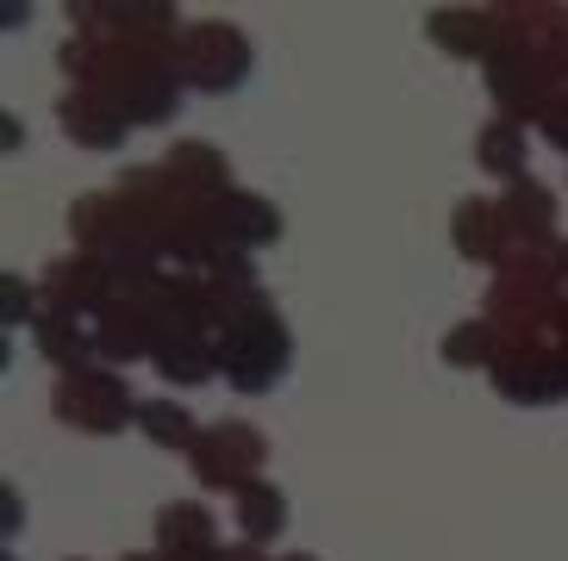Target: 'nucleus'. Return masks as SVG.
Masks as SVG:
<instances>
[{
    "label": "nucleus",
    "instance_id": "18",
    "mask_svg": "<svg viewBox=\"0 0 568 561\" xmlns=\"http://www.w3.org/2000/svg\"><path fill=\"white\" fill-rule=\"evenodd\" d=\"M237 543H256V549H268L275 537L287 530V493L275 487V480H251L244 493H237Z\"/></svg>",
    "mask_w": 568,
    "mask_h": 561
},
{
    "label": "nucleus",
    "instance_id": "5",
    "mask_svg": "<svg viewBox=\"0 0 568 561\" xmlns=\"http://www.w3.org/2000/svg\"><path fill=\"white\" fill-rule=\"evenodd\" d=\"M38 294H44V306H57V313L101 318L125 287H119V263H106L94 249H69V256H57V263L44 268Z\"/></svg>",
    "mask_w": 568,
    "mask_h": 561
},
{
    "label": "nucleus",
    "instance_id": "23",
    "mask_svg": "<svg viewBox=\"0 0 568 561\" xmlns=\"http://www.w3.org/2000/svg\"><path fill=\"white\" fill-rule=\"evenodd\" d=\"M537 137H544L550 150H562V156H568V100H556L550 113L537 119Z\"/></svg>",
    "mask_w": 568,
    "mask_h": 561
},
{
    "label": "nucleus",
    "instance_id": "26",
    "mask_svg": "<svg viewBox=\"0 0 568 561\" xmlns=\"http://www.w3.org/2000/svg\"><path fill=\"white\" fill-rule=\"evenodd\" d=\"M206 561H263V549H256V543H219Z\"/></svg>",
    "mask_w": 568,
    "mask_h": 561
},
{
    "label": "nucleus",
    "instance_id": "27",
    "mask_svg": "<svg viewBox=\"0 0 568 561\" xmlns=\"http://www.w3.org/2000/svg\"><path fill=\"white\" fill-rule=\"evenodd\" d=\"M26 19H32V7H0V32H19Z\"/></svg>",
    "mask_w": 568,
    "mask_h": 561
},
{
    "label": "nucleus",
    "instance_id": "3",
    "mask_svg": "<svg viewBox=\"0 0 568 561\" xmlns=\"http://www.w3.org/2000/svg\"><path fill=\"white\" fill-rule=\"evenodd\" d=\"M251 38L225 26V19H201V26H182V44H175V75L182 88H201V94H232V88L251 82Z\"/></svg>",
    "mask_w": 568,
    "mask_h": 561
},
{
    "label": "nucleus",
    "instance_id": "33",
    "mask_svg": "<svg viewBox=\"0 0 568 561\" xmlns=\"http://www.w3.org/2000/svg\"><path fill=\"white\" fill-rule=\"evenodd\" d=\"M7 561H13V555H7Z\"/></svg>",
    "mask_w": 568,
    "mask_h": 561
},
{
    "label": "nucleus",
    "instance_id": "25",
    "mask_svg": "<svg viewBox=\"0 0 568 561\" xmlns=\"http://www.w3.org/2000/svg\"><path fill=\"white\" fill-rule=\"evenodd\" d=\"M19 144H26V125H19V113H0V150L13 156Z\"/></svg>",
    "mask_w": 568,
    "mask_h": 561
},
{
    "label": "nucleus",
    "instance_id": "13",
    "mask_svg": "<svg viewBox=\"0 0 568 561\" xmlns=\"http://www.w3.org/2000/svg\"><path fill=\"white\" fill-rule=\"evenodd\" d=\"M500 213H506V232H513L518 249L550 256V249L562 244V237H556V194H550L544 182H531V175L500 194Z\"/></svg>",
    "mask_w": 568,
    "mask_h": 561
},
{
    "label": "nucleus",
    "instance_id": "21",
    "mask_svg": "<svg viewBox=\"0 0 568 561\" xmlns=\"http://www.w3.org/2000/svg\"><path fill=\"white\" fill-rule=\"evenodd\" d=\"M38 287L26 275H0V325H32L38 318Z\"/></svg>",
    "mask_w": 568,
    "mask_h": 561
},
{
    "label": "nucleus",
    "instance_id": "15",
    "mask_svg": "<svg viewBox=\"0 0 568 561\" xmlns=\"http://www.w3.org/2000/svg\"><path fill=\"white\" fill-rule=\"evenodd\" d=\"M219 549V524L201 499H169L156 512V555L169 561H206Z\"/></svg>",
    "mask_w": 568,
    "mask_h": 561
},
{
    "label": "nucleus",
    "instance_id": "14",
    "mask_svg": "<svg viewBox=\"0 0 568 561\" xmlns=\"http://www.w3.org/2000/svg\"><path fill=\"white\" fill-rule=\"evenodd\" d=\"M32 344L38 356L57 368V375H75V368H94L101 344H94V325H82L75 313H57V306H38L32 318Z\"/></svg>",
    "mask_w": 568,
    "mask_h": 561
},
{
    "label": "nucleus",
    "instance_id": "32",
    "mask_svg": "<svg viewBox=\"0 0 568 561\" xmlns=\"http://www.w3.org/2000/svg\"><path fill=\"white\" fill-rule=\"evenodd\" d=\"M69 561H82V555H69Z\"/></svg>",
    "mask_w": 568,
    "mask_h": 561
},
{
    "label": "nucleus",
    "instance_id": "29",
    "mask_svg": "<svg viewBox=\"0 0 568 561\" xmlns=\"http://www.w3.org/2000/svg\"><path fill=\"white\" fill-rule=\"evenodd\" d=\"M556 349L568 356V299H562V313H556Z\"/></svg>",
    "mask_w": 568,
    "mask_h": 561
},
{
    "label": "nucleus",
    "instance_id": "30",
    "mask_svg": "<svg viewBox=\"0 0 568 561\" xmlns=\"http://www.w3.org/2000/svg\"><path fill=\"white\" fill-rule=\"evenodd\" d=\"M125 561H169V555H144V549H138V555H125Z\"/></svg>",
    "mask_w": 568,
    "mask_h": 561
},
{
    "label": "nucleus",
    "instance_id": "20",
    "mask_svg": "<svg viewBox=\"0 0 568 561\" xmlns=\"http://www.w3.org/2000/svg\"><path fill=\"white\" fill-rule=\"evenodd\" d=\"M437 356L450 368H494L506 356V330L494 325V318H468V325H456L444 344H437Z\"/></svg>",
    "mask_w": 568,
    "mask_h": 561
},
{
    "label": "nucleus",
    "instance_id": "11",
    "mask_svg": "<svg viewBox=\"0 0 568 561\" xmlns=\"http://www.w3.org/2000/svg\"><path fill=\"white\" fill-rule=\"evenodd\" d=\"M432 44L450 50V57H481V63H494L506 44H518L513 26H500V13H481V7H437L432 13Z\"/></svg>",
    "mask_w": 568,
    "mask_h": 561
},
{
    "label": "nucleus",
    "instance_id": "7",
    "mask_svg": "<svg viewBox=\"0 0 568 561\" xmlns=\"http://www.w3.org/2000/svg\"><path fill=\"white\" fill-rule=\"evenodd\" d=\"M163 337H169V330H163V318L151 313V299H125V294H119L113 306L94 318V344H101L106 363H144V356L156 363Z\"/></svg>",
    "mask_w": 568,
    "mask_h": 561
},
{
    "label": "nucleus",
    "instance_id": "31",
    "mask_svg": "<svg viewBox=\"0 0 568 561\" xmlns=\"http://www.w3.org/2000/svg\"><path fill=\"white\" fill-rule=\"evenodd\" d=\"M282 561H318V555H282Z\"/></svg>",
    "mask_w": 568,
    "mask_h": 561
},
{
    "label": "nucleus",
    "instance_id": "9",
    "mask_svg": "<svg viewBox=\"0 0 568 561\" xmlns=\"http://www.w3.org/2000/svg\"><path fill=\"white\" fill-rule=\"evenodd\" d=\"M450 244H456V256H463V263H481V268H506L518 256L513 232H506L500 200H487V194H468L463 206H456Z\"/></svg>",
    "mask_w": 568,
    "mask_h": 561
},
{
    "label": "nucleus",
    "instance_id": "8",
    "mask_svg": "<svg viewBox=\"0 0 568 561\" xmlns=\"http://www.w3.org/2000/svg\"><path fill=\"white\" fill-rule=\"evenodd\" d=\"M156 169H163V182L182 200H194V206H213V200L232 194V156H225L219 144H201V137L169 144V156Z\"/></svg>",
    "mask_w": 568,
    "mask_h": 561
},
{
    "label": "nucleus",
    "instance_id": "10",
    "mask_svg": "<svg viewBox=\"0 0 568 561\" xmlns=\"http://www.w3.org/2000/svg\"><path fill=\"white\" fill-rule=\"evenodd\" d=\"M57 125H63V137L75 150H119L132 137V119L119 113L106 94H94V88H69L57 100Z\"/></svg>",
    "mask_w": 568,
    "mask_h": 561
},
{
    "label": "nucleus",
    "instance_id": "22",
    "mask_svg": "<svg viewBox=\"0 0 568 561\" xmlns=\"http://www.w3.org/2000/svg\"><path fill=\"white\" fill-rule=\"evenodd\" d=\"M537 50L550 57V69L562 75V88H568V26H544V32H537Z\"/></svg>",
    "mask_w": 568,
    "mask_h": 561
},
{
    "label": "nucleus",
    "instance_id": "1",
    "mask_svg": "<svg viewBox=\"0 0 568 561\" xmlns=\"http://www.w3.org/2000/svg\"><path fill=\"white\" fill-rule=\"evenodd\" d=\"M219 368L237 394H275V380L287 375V325L268 294H251L219 325Z\"/></svg>",
    "mask_w": 568,
    "mask_h": 561
},
{
    "label": "nucleus",
    "instance_id": "28",
    "mask_svg": "<svg viewBox=\"0 0 568 561\" xmlns=\"http://www.w3.org/2000/svg\"><path fill=\"white\" fill-rule=\"evenodd\" d=\"M550 263H556V280H562V287H568V237H562V244L550 249Z\"/></svg>",
    "mask_w": 568,
    "mask_h": 561
},
{
    "label": "nucleus",
    "instance_id": "24",
    "mask_svg": "<svg viewBox=\"0 0 568 561\" xmlns=\"http://www.w3.org/2000/svg\"><path fill=\"white\" fill-rule=\"evenodd\" d=\"M0 530H7V537H19V530H26V499H19L13 480L0 487Z\"/></svg>",
    "mask_w": 568,
    "mask_h": 561
},
{
    "label": "nucleus",
    "instance_id": "19",
    "mask_svg": "<svg viewBox=\"0 0 568 561\" xmlns=\"http://www.w3.org/2000/svg\"><path fill=\"white\" fill-rule=\"evenodd\" d=\"M156 375H163L169 387H206L213 375H225V368H219V344L213 337H163Z\"/></svg>",
    "mask_w": 568,
    "mask_h": 561
},
{
    "label": "nucleus",
    "instance_id": "16",
    "mask_svg": "<svg viewBox=\"0 0 568 561\" xmlns=\"http://www.w3.org/2000/svg\"><path fill=\"white\" fill-rule=\"evenodd\" d=\"M475 163H481V175H494L506 187L525 182V169H531V132H525V119H487L481 137H475Z\"/></svg>",
    "mask_w": 568,
    "mask_h": 561
},
{
    "label": "nucleus",
    "instance_id": "4",
    "mask_svg": "<svg viewBox=\"0 0 568 561\" xmlns=\"http://www.w3.org/2000/svg\"><path fill=\"white\" fill-rule=\"evenodd\" d=\"M194 480L206 493H244L251 480H263V462H268V437L256 425H237V418H219L206 425V437L194 443Z\"/></svg>",
    "mask_w": 568,
    "mask_h": 561
},
{
    "label": "nucleus",
    "instance_id": "6",
    "mask_svg": "<svg viewBox=\"0 0 568 561\" xmlns=\"http://www.w3.org/2000/svg\"><path fill=\"white\" fill-rule=\"evenodd\" d=\"M487 380H494V394L513 399V406H556V399H568V356L562 349H513V356H500V363L487 368Z\"/></svg>",
    "mask_w": 568,
    "mask_h": 561
},
{
    "label": "nucleus",
    "instance_id": "12",
    "mask_svg": "<svg viewBox=\"0 0 568 561\" xmlns=\"http://www.w3.org/2000/svg\"><path fill=\"white\" fill-rule=\"evenodd\" d=\"M213 225L219 237L232 249H244V256H256V249H268L275 237H282V206L263 194H244V187H232L225 200H213Z\"/></svg>",
    "mask_w": 568,
    "mask_h": 561
},
{
    "label": "nucleus",
    "instance_id": "17",
    "mask_svg": "<svg viewBox=\"0 0 568 561\" xmlns=\"http://www.w3.org/2000/svg\"><path fill=\"white\" fill-rule=\"evenodd\" d=\"M138 437L144 443H156V449H169V456H194V443H201L206 430H201V418L187 412L182 399H144L138 406Z\"/></svg>",
    "mask_w": 568,
    "mask_h": 561
},
{
    "label": "nucleus",
    "instance_id": "2",
    "mask_svg": "<svg viewBox=\"0 0 568 561\" xmlns=\"http://www.w3.org/2000/svg\"><path fill=\"white\" fill-rule=\"evenodd\" d=\"M138 406L144 399L125 387V375H113V368H75V375H63L51 387V412L63 418L69 430H82V437H113V430L138 425Z\"/></svg>",
    "mask_w": 568,
    "mask_h": 561
}]
</instances>
